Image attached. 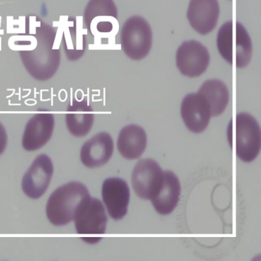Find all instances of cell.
<instances>
[{
	"label": "cell",
	"mask_w": 261,
	"mask_h": 261,
	"mask_svg": "<svg viewBox=\"0 0 261 261\" xmlns=\"http://www.w3.org/2000/svg\"><path fill=\"white\" fill-rule=\"evenodd\" d=\"M57 31L35 15L25 19V31L14 43L24 67L38 81L51 79L61 64V50L56 47Z\"/></svg>",
	"instance_id": "6da1fadb"
},
{
	"label": "cell",
	"mask_w": 261,
	"mask_h": 261,
	"mask_svg": "<svg viewBox=\"0 0 261 261\" xmlns=\"http://www.w3.org/2000/svg\"><path fill=\"white\" fill-rule=\"evenodd\" d=\"M229 145L242 162L250 163L260 151V125L253 116L240 113L229 122L227 131Z\"/></svg>",
	"instance_id": "7a4b0ae2"
},
{
	"label": "cell",
	"mask_w": 261,
	"mask_h": 261,
	"mask_svg": "<svg viewBox=\"0 0 261 261\" xmlns=\"http://www.w3.org/2000/svg\"><path fill=\"white\" fill-rule=\"evenodd\" d=\"M217 46L221 57L235 67H247L251 62L252 42L247 30L238 21H228L222 25L218 31Z\"/></svg>",
	"instance_id": "3957f363"
},
{
	"label": "cell",
	"mask_w": 261,
	"mask_h": 261,
	"mask_svg": "<svg viewBox=\"0 0 261 261\" xmlns=\"http://www.w3.org/2000/svg\"><path fill=\"white\" fill-rule=\"evenodd\" d=\"M90 196L88 188L79 182H71L57 188L50 196L46 214L50 223L64 226L73 221L79 205Z\"/></svg>",
	"instance_id": "277c9868"
},
{
	"label": "cell",
	"mask_w": 261,
	"mask_h": 261,
	"mask_svg": "<svg viewBox=\"0 0 261 261\" xmlns=\"http://www.w3.org/2000/svg\"><path fill=\"white\" fill-rule=\"evenodd\" d=\"M73 221L83 240L86 243L96 244L106 232L108 218L101 201L89 196L79 205Z\"/></svg>",
	"instance_id": "5b68a950"
},
{
	"label": "cell",
	"mask_w": 261,
	"mask_h": 261,
	"mask_svg": "<svg viewBox=\"0 0 261 261\" xmlns=\"http://www.w3.org/2000/svg\"><path fill=\"white\" fill-rule=\"evenodd\" d=\"M120 46L132 60L145 58L152 46V31L149 23L141 16L128 18L120 31Z\"/></svg>",
	"instance_id": "8992f818"
},
{
	"label": "cell",
	"mask_w": 261,
	"mask_h": 261,
	"mask_svg": "<svg viewBox=\"0 0 261 261\" xmlns=\"http://www.w3.org/2000/svg\"><path fill=\"white\" fill-rule=\"evenodd\" d=\"M164 180V172L158 163L151 159L139 161L132 173L133 190L139 197L151 200L159 193Z\"/></svg>",
	"instance_id": "52a82bcc"
},
{
	"label": "cell",
	"mask_w": 261,
	"mask_h": 261,
	"mask_svg": "<svg viewBox=\"0 0 261 261\" xmlns=\"http://www.w3.org/2000/svg\"><path fill=\"white\" fill-rule=\"evenodd\" d=\"M209 62L208 49L201 42L196 40L184 42L177 49V66L185 76H200L206 71Z\"/></svg>",
	"instance_id": "ba28073f"
},
{
	"label": "cell",
	"mask_w": 261,
	"mask_h": 261,
	"mask_svg": "<svg viewBox=\"0 0 261 261\" xmlns=\"http://www.w3.org/2000/svg\"><path fill=\"white\" fill-rule=\"evenodd\" d=\"M54 166L48 155L42 154L35 159L22 179V190L31 199L42 197L47 191L53 177Z\"/></svg>",
	"instance_id": "9c48e42d"
},
{
	"label": "cell",
	"mask_w": 261,
	"mask_h": 261,
	"mask_svg": "<svg viewBox=\"0 0 261 261\" xmlns=\"http://www.w3.org/2000/svg\"><path fill=\"white\" fill-rule=\"evenodd\" d=\"M55 125V116L51 113L35 114L25 125L22 138L23 149L33 151L45 145L53 136Z\"/></svg>",
	"instance_id": "30bf717a"
},
{
	"label": "cell",
	"mask_w": 261,
	"mask_h": 261,
	"mask_svg": "<svg viewBox=\"0 0 261 261\" xmlns=\"http://www.w3.org/2000/svg\"><path fill=\"white\" fill-rule=\"evenodd\" d=\"M112 19H118V9L114 0H90L85 7V27L92 33L95 30L99 33L112 32L114 23Z\"/></svg>",
	"instance_id": "8fae6325"
},
{
	"label": "cell",
	"mask_w": 261,
	"mask_h": 261,
	"mask_svg": "<svg viewBox=\"0 0 261 261\" xmlns=\"http://www.w3.org/2000/svg\"><path fill=\"white\" fill-rule=\"evenodd\" d=\"M181 116L186 127L194 133L203 132L212 117L208 101L199 92L189 94L183 99Z\"/></svg>",
	"instance_id": "7c38bea8"
},
{
	"label": "cell",
	"mask_w": 261,
	"mask_h": 261,
	"mask_svg": "<svg viewBox=\"0 0 261 261\" xmlns=\"http://www.w3.org/2000/svg\"><path fill=\"white\" fill-rule=\"evenodd\" d=\"M101 193L109 216L115 220L123 219L127 214L130 197L127 183L118 177L107 179Z\"/></svg>",
	"instance_id": "4fadbf2b"
},
{
	"label": "cell",
	"mask_w": 261,
	"mask_h": 261,
	"mask_svg": "<svg viewBox=\"0 0 261 261\" xmlns=\"http://www.w3.org/2000/svg\"><path fill=\"white\" fill-rule=\"evenodd\" d=\"M219 16L218 0H190L187 17L191 27L199 34L206 35L214 31Z\"/></svg>",
	"instance_id": "5bb4252c"
},
{
	"label": "cell",
	"mask_w": 261,
	"mask_h": 261,
	"mask_svg": "<svg viewBox=\"0 0 261 261\" xmlns=\"http://www.w3.org/2000/svg\"><path fill=\"white\" fill-rule=\"evenodd\" d=\"M114 144L112 136L100 133L83 144L81 160L86 167H100L108 163L114 153Z\"/></svg>",
	"instance_id": "9a60e30c"
},
{
	"label": "cell",
	"mask_w": 261,
	"mask_h": 261,
	"mask_svg": "<svg viewBox=\"0 0 261 261\" xmlns=\"http://www.w3.org/2000/svg\"><path fill=\"white\" fill-rule=\"evenodd\" d=\"M94 110L87 98L74 99L66 110V123L73 136L81 138L88 134L93 126Z\"/></svg>",
	"instance_id": "2e32d148"
},
{
	"label": "cell",
	"mask_w": 261,
	"mask_h": 261,
	"mask_svg": "<svg viewBox=\"0 0 261 261\" xmlns=\"http://www.w3.org/2000/svg\"><path fill=\"white\" fill-rule=\"evenodd\" d=\"M147 144V133L135 124L127 125L118 135L117 148L123 158L134 160L141 157Z\"/></svg>",
	"instance_id": "e0dca14e"
},
{
	"label": "cell",
	"mask_w": 261,
	"mask_h": 261,
	"mask_svg": "<svg viewBox=\"0 0 261 261\" xmlns=\"http://www.w3.org/2000/svg\"><path fill=\"white\" fill-rule=\"evenodd\" d=\"M178 177L171 171L164 172V180L159 193L151 199L155 210L161 215H169L176 208L180 195Z\"/></svg>",
	"instance_id": "ac0fdd59"
},
{
	"label": "cell",
	"mask_w": 261,
	"mask_h": 261,
	"mask_svg": "<svg viewBox=\"0 0 261 261\" xmlns=\"http://www.w3.org/2000/svg\"><path fill=\"white\" fill-rule=\"evenodd\" d=\"M62 42L66 57L71 62L79 60L86 51V36L77 28L76 21L73 18H68L63 31Z\"/></svg>",
	"instance_id": "d6986e66"
},
{
	"label": "cell",
	"mask_w": 261,
	"mask_h": 261,
	"mask_svg": "<svg viewBox=\"0 0 261 261\" xmlns=\"http://www.w3.org/2000/svg\"><path fill=\"white\" fill-rule=\"evenodd\" d=\"M198 92L202 94L208 101L212 117L220 116L225 112L229 103V93L223 81L208 80L203 83Z\"/></svg>",
	"instance_id": "ffe728a7"
},
{
	"label": "cell",
	"mask_w": 261,
	"mask_h": 261,
	"mask_svg": "<svg viewBox=\"0 0 261 261\" xmlns=\"http://www.w3.org/2000/svg\"><path fill=\"white\" fill-rule=\"evenodd\" d=\"M7 142H8V136H7L6 129L3 124L0 123V155L3 154L6 149Z\"/></svg>",
	"instance_id": "44dd1931"
}]
</instances>
